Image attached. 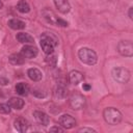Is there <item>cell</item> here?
Masks as SVG:
<instances>
[{
	"instance_id": "28",
	"label": "cell",
	"mask_w": 133,
	"mask_h": 133,
	"mask_svg": "<svg viewBox=\"0 0 133 133\" xmlns=\"http://www.w3.org/2000/svg\"><path fill=\"white\" fill-rule=\"evenodd\" d=\"M83 89H85V90H89V89H90V86H89L88 84H83Z\"/></svg>"
},
{
	"instance_id": "4",
	"label": "cell",
	"mask_w": 133,
	"mask_h": 133,
	"mask_svg": "<svg viewBox=\"0 0 133 133\" xmlns=\"http://www.w3.org/2000/svg\"><path fill=\"white\" fill-rule=\"evenodd\" d=\"M111 75H112L113 79L118 83H127L131 76L129 70H127L126 68H122V66L112 69Z\"/></svg>"
},
{
	"instance_id": "1",
	"label": "cell",
	"mask_w": 133,
	"mask_h": 133,
	"mask_svg": "<svg viewBox=\"0 0 133 133\" xmlns=\"http://www.w3.org/2000/svg\"><path fill=\"white\" fill-rule=\"evenodd\" d=\"M58 44V39L56 38V36L50 32H44L41 36V47L43 49V51L47 54H53L54 51V47Z\"/></svg>"
},
{
	"instance_id": "5",
	"label": "cell",
	"mask_w": 133,
	"mask_h": 133,
	"mask_svg": "<svg viewBox=\"0 0 133 133\" xmlns=\"http://www.w3.org/2000/svg\"><path fill=\"white\" fill-rule=\"evenodd\" d=\"M42 14H43L44 18H45L49 23H51V24H53V25L61 26V27H66V26H68V22H65L64 20H62V19L56 17V15H55L51 9L46 8V9H44V10L42 11Z\"/></svg>"
},
{
	"instance_id": "17",
	"label": "cell",
	"mask_w": 133,
	"mask_h": 133,
	"mask_svg": "<svg viewBox=\"0 0 133 133\" xmlns=\"http://www.w3.org/2000/svg\"><path fill=\"white\" fill-rule=\"evenodd\" d=\"M8 105L10 106V108H15V109H22L24 106V101L21 98H16L12 97L8 100Z\"/></svg>"
},
{
	"instance_id": "21",
	"label": "cell",
	"mask_w": 133,
	"mask_h": 133,
	"mask_svg": "<svg viewBox=\"0 0 133 133\" xmlns=\"http://www.w3.org/2000/svg\"><path fill=\"white\" fill-rule=\"evenodd\" d=\"M17 9L22 14H26V12H29L30 6L25 0H20L17 4Z\"/></svg>"
},
{
	"instance_id": "16",
	"label": "cell",
	"mask_w": 133,
	"mask_h": 133,
	"mask_svg": "<svg viewBox=\"0 0 133 133\" xmlns=\"http://www.w3.org/2000/svg\"><path fill=\"white\" fill-rule=\"evenodd\" d=\"M68 95V88L63 84H57L54 89V96L58 99H64Z\"/></svg>"
},
{
	"instance_id": "2",
	"label": "cell",
	"mask_w": 133,
	"mask_h": 133,
	"mask_svg": "<svg viewBox=\"0 0 133 133\" xmlns=\"http://www.w3.org/2000/svg\"><path fill=\"white\" fill-rule=\"evenodd\" d=\"M78 56H79V59L83 63L88 64V65L95 64L98 60V56H97L96 52L88 48H81L78 52Z\"/></svg>"
},
{
	"instance_id": "18",
	"label": "cell",
	"mask_w": 133,
	"mask_h": 133,
	"mask_svg": "<svg viewBox=\"0 0 133 133\" xmlns=\"http://www.w3.org/2000/svg\"><path fill=\"white\" fill-rule=\"evenodd\" d=\"M17 39L20 42V43H23V44H30V43H33V37L28 34V33H25V32H20L17 34Z\"/></svg>"
},
{
	"instance_id": "26",
	"label": "cell",
	"mask_w": 133,
	"mask_h": 133,
	"mask_svg": "<svg viewBox=\"0 0 133 133\" xmlns=\"http://www.w3.org/2000/svg\"><path fill=\"white\" fill-rule=\"evenodd\" d=\"M8 83V79L4 78V77H0V84L1 85H6Z\"/></svg>"
},
{
	"instance_id": "22",
	"label": "cell",
	"mask_w": 133,
	"mask_h": 133,
	"mask_svg": "<svg viewBox=\"0 0 133 133\" xmlns=\"http://www.w3.org/2000/svg\"><path fill=\"white\" fill-rule=\"evenodd\" d=\"M10 112V106L8 104H0V113H3V114H8Z\"/></svg>"
},
{
	"instance_id": "11",
	"label": "cell",
	"mask_w": 133,
	"mask_h": 133,
	"mask_svg": "<svg viewBox=\"0 0 133 133\" xmlns=\"http://www.w3.org/2000/svg\"><path fill=\"white\" fill-rule=\"evenodd\" d=\"M55 6L61 14H68L71 9V5L68 0H53Z\"/></svg>"
},
{
	"instance_id": "7",
	"label": "cell",
	"mask_w": 133,
	"mask_h": 133,
	"mask_svg": "<svg viewBox=\"0 0 133 133\" xmlns=\"http://www.w3.org/2000/svg\"><path fill=\"white\" fill-rule=\"evenodd\" d=\"M117 51L123 56L131 57L133 55V45L130 41H121L117 45Z\"/></svg>"
},
{
	"instance_id": "20",
	"label": "cell",
	"mask_w": 133,
	"mask_h": 133,
	"mask_svg": "<svg viewBox=\"0 0 133 133\" xmlns=\"http://www.w3.org/2000/svg\"><path fill=\"white\" fill-rule=\"evenodd\" d=\"M16 91L18 95L20 96H27L28 92H29V87L26 83L24 82H20L16 85Z\"/></svg>"
},
{
	"instance_id": "13",
	"label": "cell",
	"mask_w": 133,
	"mask_h": 133,
	"mask_svg": "<svg viewBox=\"0 0 133 133\" xmlns=\"http://www.w3.org/2000/svg\"><path fill=\"white\" fill-rule=\"evenodd\" d=\"M14 125H15L16 130L19 131V132H21V133L27 131V129H28V127H29L28 122H27L24 117H18V118L15 121V124H14Z\"/></svg>"
},
{
	"instance_id": "29",
	"label": "cell",
	"mask_w": 133,
	"mask_h": 133,
	"mask_svg": "<svg viewBox=\"0 0 133 133\" xmlns=\"http://www.w3.org/2000/svg\"><path fill=\"white\" fill-rule=\"evenodd\" d=\"M2 7H3V3H2V1L0 0V9H1Z\"/></svg>"
},
{
	"instance_id": "6",
	"label": "cell",
	"mask_w": 133,
	"mask_h": 133,
	"mask_svg": "<svg viewBox=\"0 0 133 133\" xmlns=\"http://www.w3.org/2000/svg\"><path fill=\"white\" fill-rule=\"evenodd\" d=\"M70 105H71V107L73 109L79 110V109L84 107V105H85V98L81 94H79V92H74L70 97Z\"/></svg>"
},
{
	"instance_id": "27",
	"label": "cell",
	"mask_w": 133,
	"mask_h": 133,
	"mask_svg": "<svg viewBox=\"0 0 133 133\" xmlns=\"http://www.w3.org/2000/svg\"><path fill=\"white\" fill-rule=\"evenodd\" d=\"M132 10H133V7H130V8H129V18H130V19L133 18V16H132Z\"/></svg>"
},
{
	"instance_id": "25",
	"label": "cell",
	"mask_w": 133,
	"mask_h": 133,
	"mask_svg": "<svg viewBox=\"0 0 133 133\" xmlns=\"http://www.w3.org/2000/svg\"><path fill=\"white\" fill-rule=\"evenodd\" d=\"M78 132H96V130H94V129H91V128H81V129H79L78 130Z\"/></svg>"
},
{
	"instance_id": "10",
	"label": "cell",
	"mask_w": 133,
	"mask_h": 133,
	"mask_svg": "<svg viewBox=\"0 0 133 133\" xmlns=\"http://www.w3.org/2000/svg\"><path fill=\"white\" fill-rule=\"evenodd\" d=\"M33 116H34L35 121H36L38 124L43 125V126H47V125H49V123H50V117L48 116V114H46V113L43 112V111H38V110L34 111V112H33Z\"/></svg>"
},
{
	"instance_id": "12",
	"label": "cell",
	"mask_w": 133,
	"mask_h": 133,
	"mask_svg": "<svg viewBox=\"0 0 133 133\" xmlns=\"http://www.w3.org/2000/svg\"><path fill=\"white\" fill-rule=\"evenodd\" d=\"M83 79H84V76L79 71H71L69 73V81L72 84L77 85L78 83H80L81 81H83Z\"/></svg>"
},
{
	"instance_id": "8",
	"label": "cell",
	"mask_w": 133,
	"mask_h": 133,
	"mask_svg": "<svg viewBox=\"0 0 133 133\" xmlns=\"http://www.w3.org/2000/svg\"><path fill=\"white\" fill-rule=\"evenodd\" d=\"M59 124L61 127H63L64 129H71L73 127H75L76 125V121L75 118L70 115V114H62L59 117Z\"/></svg>"
},
{
	"instance_id": "9",
	"label": "cell",
	"mask_w": 133,
	"mask_h": 133,
	"mask_svg": "<svg viewBox=\"0 0 133 133\" xmlns=\"http://www.w3.org/2000/svg\"><path fill=\"white\" fill-rule=\"evenodd\" d=\"M21 53L24 55L25 58H34L37 55V48L34 46L26 45L22 48Z\"/></svg>"
},
{
	"instance_id": "19",
	"label": "cell",
	"mask_w": 133,
	"mask_h": 133,
	"mask_svg": "<svg viewBox=\"0 0 133 133\" xmlns=\"http://www.w3.org/2000/svg\"><path fill=\"white\" fill-rule=\"evenodd\" d=\"M8 26L11 28V29H15V30H19V29H23L25 28V23L23 21H20L18 19H11L8 21Z\"/></svg>"
},
{
	"instance_id": "24",
	"label": "cell",
	"mask_w": 133,
	"mask_h": 133,
	"mask_svg": "<svg viewBox=\"0 0 133 133\" xmlns=\"http://www.w3.org/2000/svg\"><path fill=\"white\" fill-rule=\"evenodd\" d=\"M50 132H63V129H61L60 127H52L49 130Z\"/></svg>"
},
{
	"instance_id": "15",
	"label": "cell",
	"mask_w": 133,
	"mask_h": 133,
	"mask_svg": "<svg viewBox=\"0 0 133 133\" xmlns=\"http://www.w3.org/2000/svg\"><path fill=\"white\" fill-rule=\"evenodd\" d=\"M27 75H28V77H29L32 81H35V82L42 80V78H43V74H42V72H41L39 70L35 69V68H31V69H29V70L27 71Z\"/></svg>"
},
{
	"instance_id": "23",
	"label": "cell",
	"mask_w": 133,
	"mask_h": 133,
	"mask_svg": "<svg viewBox=\"0 0 133 133\" xmlns=\"http://www.w3.org/2000/svg\"><path fill=\"white\" fill-rule=\"evenodd\" d=\"M32 94L34 95V96H36V97H38V98H44V97H46V95L47 94H41V90L39 89H36V88H34L33 90H32Z\"/></svg>"
},
{
	"instance_id": "3",
	"label": "cell",
	"mask_w": 133,
	"mask_h": 133,
	"mask_svg": "<svg viewBox=\"0 0 133 133\" xmlns=\"http://www.w3.org/2000/svg\"><path fill=\"white\" fill-rule=\"evenodd\" d=\"M103 116L106 123H108L109 125H117L122 121V113L113 107L105 108L103 112Z\"/></svg>"
},
{
	"instance_id": "14",
	"label": "cell",
	"mask_w": 133,
	"mask_h": 133,
	"mask_svg": "<svg viewBox=\"0 0 133 133\" xmlns=\"http://www.w3.org/2000/svg\"><path fill=\"white\" fill-rule=\"evenodd\" d=\"M9 62L11 64H15V65H19V64H23L25 62V57L22 53H15V54H11L9 56Z\"/></svg>"
}]
</instances>
